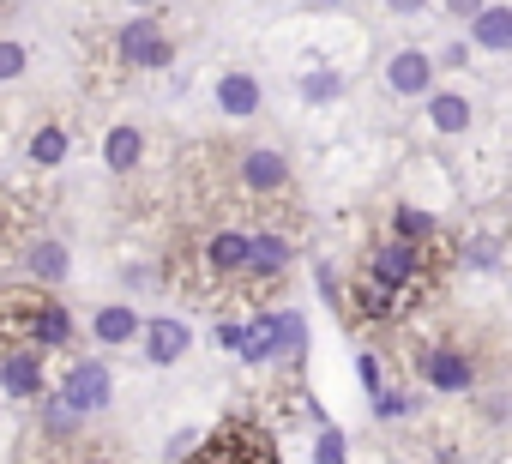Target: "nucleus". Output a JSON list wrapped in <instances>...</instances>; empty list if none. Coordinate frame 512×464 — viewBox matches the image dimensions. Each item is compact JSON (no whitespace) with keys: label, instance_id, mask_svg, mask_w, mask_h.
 I'll return each mask as SVG.
<instances>
[{"label":"nucleus","instance_id":"obj_26","mask_svg":"<svg viewBox=\"0 0 512 464\" xmlns=\"http://www.w3.org/2000/svg\"><path fill=\"white\" fill-rule=\"evenodd\" d=\"M464 260H470L476 272H494V260H500V248H494V242H470V248H464Z\"/></svg>","mask_w":512,"mask_h":464},{"label":"nucleus","instance_id":"obj_20","mask_svg":"<svg viewBox=\"0 0 512 464\" xmlns=\"http://www.w3.org/2000/svg\"><path fill=\"white\" fill-rule=\"evenodd\" d=\"M470 25H476V43L482 49H512V13L506 7H482Z\"/></svg>","mask_w":512,"mask_h":464},{"label":"nucleus","instance_id":"obj_3","mask_svg":"<svg viewBox=\"0 0 512 464\" xmlns=\"http://www.w3.org/2000/svg\"><path fill=\"white\" fill-rule=\"evenodd\" d=\"M55 296H43L37 284H13V290H0V350H31V332L43 320Z\"/></svg>","mask_w":512,"mask_h":464},{"label":"nucleus","instance_id":"obj_22","mask_svg":"<svg viewBox=\"0 0 512 464\" xmlns=\"http://www.w3.org/2000/svg\"><path fill=\"white\" fill-rule=\"evenodd\" d=\"M61 157H67V133H61V127H43V133L31 139V163H43V169H55Z\"/></svg>","mask_w":512,"mask_h":464},{"label":"nucleus","instance_id":"obj_33","mask_svg":"<svg viewBox=\"0 0 512 464\" xmlns=\"http://www.w3.org/2000/svg\"><path fill=\"white\" fill-rule=\"evenodd\" d=\"M326 7H338V0H326Z\"/></svg>","mask_w":512,"mask_h":464},{"label":"nucleus","instance_id":"obj_2","mask_svg":"<svg viewBox=\"0 0 512 464\" xmlns=\"http://www.w3.org/2000/svg\"><path fill=\"white\" fill-rule=\"evenodd\" d=\"M434 272V254L428 248H410V242H380L368 254V284H380L392 302H410Z\"/></svg>","mask_w":512,"mask_h":464},{"label":"nucleus","instance_id":"obj_32","mask_svg":"<svg viewBox=\"0 0 512 464\" xmlns=\"http://www.w3.org/2000/svg\"><path fill=\"white\" fill-rule=\"evenodd\" d=\"M85 464H109V458H85Z\"/></svg>","mask_w":512,"mask_h":464},{"label":"nucleus","instance_id":"obj_25","mask_svg":"<svg viewBox=\"0 0 512 464\" xmlns=\"http://www.w3.org/2000/svg\"><path fill=\"white\" fill-rule=\"evenodd\" d=\"M410 410V398L404 392H374V416H386V422H398Z\"/></svg>","mask_w":512,"mask_h":464},{"label":"nucleus","instance_id":"obj_6","mask_svg":"<svg viewBox=\"0 0 512 464\" xmlns=\"http://www.w3.org/2000/svg\"><path fill=\"white\" fill-rule=\"evenodd\" d=\"M241 187H247L253 199L290 193V163H284V151H272V145H253V151L241 157Z\"/></svg>","mask_w":512,"mask_h":464},{"label":"nucleus","instance_id":"obj_28","mask_svg":"<svg viewBox=\"0 0 512 464\" xmlns=\"http://www.w3.org/2000/svg\"><path fill=\"white\" fill-rule=\"evenodd\" d=\"M302 97H338V79L332 73H314V79H302Z\"/></svg>","mask_w":512,"mask_h":464},{"label":"nucleus","instance_id":"obj_8","mask_svg":"<svg viewBox=\"0 0 512 464\" xmlns=\"http://www.w3.org/2000/svg\"><path fill=\"white\" fill-rule=\"evenodd\" d=\"M187 344H193V332H187V320H175V314H163V320H151V326H145V356H151L157 368L181 362V356H187Z\"/></svg>","mask_w":512,"mask_h":464},{"label":"nucleus","instance_id":"obj_13","mask_svg":"<svg viewBox=\"0 0 512 464\" xmlns=\"http://www.w3.org/2000/svg\"><path fill=\"white\" fill-rule=\"evenodd\" d=\"M205 266L217 278H241V266H247V236H241V229H223V236L205 242Z\"/></svg>","mask_w":512,"mask_h":464},{"label":"nucleus","instance_id":"obj_18","mask_svg":"<svg viewBox=\"0 0 512 464\" xmlns=\"http://www.w3.org/2000/svg\"><path fill=\"white\" fill-rule=\"evenodd\" d=\"M91 332H97V344H127V338H139V314L133 308H97Z\"/></svg>","mask_w":512,"mask_h":464},{"label":"nucleus","instance_id":"obj_5","mask_svg":"<svg viewBox=\"0 0 512 464\" xmlns=\"http://www.w3.org/2000/svg\"><path fill=\"white\" fill-rule=\"evenodd\" d=\"M121 61H127V67L157 73V67H169V61H175V43L163 37V25H157V19H133V25L121 31Z\"/></svg>","mask_w":512,"mask_h":464},{"label":"nucleus","instance_id":"obj_30","mask_svg":"<svg viewBox=\"0 0 512 464\" xmlns=\"http://www.w3.org/2000/svg\"><path fill=\"white\" fill-rule=\"evenodd\" d=\"M446 7H452L458 19H476V13H482V0H446Z\"/></svg>","mask_w":512,"mask_h":464},{"label":"nucleus","instance_id":"obj_4","mask_svg":"<svg viewBox=\"0 0 512 464\" xmlns=\"http://www.w3.org/2000/svg\"><path fill=\"white\" fill-rule=\"evenodd\" d=\"M61 398H67L79 416H97V410H109V398H115V380H109V368H103L97 356H79V362H67Z\"/></svg>","mask_w":512,"mask_h":464},{"label":"nucleus","instance_id":"obj_16","mask_svg":"<svg viewBox=\"0 0 512 464\" xmlns=\"http://www.w3.org/2000/svg\"><path fill=\"white\" fill-rule=\"evenodd\" d=\"M139 151H145V139H139V127H115V133L103 139V163H109L115 175H127V169H139Z\"/></svg>","mask_w":512,"mask_h":464},{"label":"nucleus","instance_id":"obj_10","mask_svg":"<svg viewBox=\"0 0 512 464\" xmlns=\"http://www.w3.org/2000/svg\"><path fill=\"white\" fill-rule=\"evenodd\" d=\"M386 79H392V91H398V97H422V91L434 85V61H428L422 49H398V55H392V67H386Z\"/></svg>","mask_w":512,"mask_h":464},{"label":"nucleus","instance_id":"obj_27","mask_svg":"<svg viewBox=\"0 0 512 464\" xmlns=\"http://www.w3.org/2000/svg\"><path fill=\"white\" fill-rule=\"evenodd\" d=\"M241 338H247L241 320H217V350H241Z\"/></svg>","mask_w":512,"mask_h":464},{"label":"nucleus","instance_id":"obj_31","mask_svg":"<svg viewBox=\"0 0 512 464\" xmlns=\"http://www.w3.org/2000/svg\"><path fill=\"white\" fill-rule=\"evenodd\" d=\"M386 7H392V13H422L428 0H386Z\"/></svg>","mask_w":512,"mask_h":464},{"label":"nucleus","instance_id":"obj_15","mask_svg":"<svg viewBox=\"0 0 512 464\" xmlns=\"http://www.w3.org/2000/svg\"><path fill=\"white\" fill-rule=\"evenodd\" d=\"M25 266H31V278H37V284H61V278H67V248L43 236V242H31V248H25Z\"/></svg>","mask_w":512,"mask_h":464},{"label":"nucleus","instance_id":"obj_7","mask_svg":"<svg viewBox=\"0 0 512 464\" xmlns=\"http://www.w3.org/2000/svg\"><path fill=\"white\" fill-rule=\"evenodd\" d=\"M422 380H428L434 392H470L476 368H470L464 350H428V356H422Z\"/></svg>","mask_w":512,"mask_h":464},{"label":"nucleus","instance_id":"obj_14","mask_svg":"<svg viewBox=\"0 0 512 464\" xmlns=\"http://www.w3.org/2000/svg\"><path fill=\"white\" fill-rule=\"evenodd\" d=\"M428 121H434L440 133H464V127L476 121V109H470V97H458V91H434V97H428Z\"/></svg>","mask_w":512,"mask_h":464},{"label":"nucleus","instance_id":"obj_23","mask_svg":"<svg viewBox=\"0 0 512 464\" xmlns=\"http://www.w3.org/2000/svg\"><path fill=\"white\" fill-rule=\"evenodd\" d=\"M31 67V49L25 43H7V37H0V85H7V79H19Z\"/></svg>","mask_w":512,"mask_h":464},{"label":"nucleus","instance_id":"obj_9","mask_svg":"<svg viewBox=\"0 0 512 464\" xmlns=\"http://www.w3.org/2000/svg\"><path fill=\"white\" fill-rule=\"evenodd\" d=\"M0 386L13 398H37L43 392V362L37 350H0Z\"/></svg>","mask_w":512,"mask_h":464},{"label":"nucleus","instance_id":"obj_17","mask_svg":"<svg viewBox=\"0 0 512 464\" xmlns=\"http://www.w3.org/2000/svg\"><path fill=\"white\" fill-rule=\"evenodd\" d=\"M67 338H73V314H67L61 302H49V308H43V320H37V332H31V350L43 356V350H61Z\"/></svg>","mask_w":512,"mask_h":464},{"label":"nucleus","instance_id":"obj_24","mask_svg":"<svg viewBox=\"0 0 512 464\" xmlns=\"http://www.w3.org/2000/svg\"><path fill=\"white\" fill-rule=\"evenodd\" d=\"M314 464H344V434L332 422H320V446H314Z\"/></svg>","mask_w":512,"mask_h":464},{"label":"nucleus","instance_id":"obj_11","mask_svg":"<svg viewBox=\"0 0 512 464\" xmlns=\"http://www.w3.org/2000/svg\"><path fill=\"white\" fill-rule=\"evenodd\" d=\"M284 266H290V242H284V236H272V229L247 236V266H241V272H253V278H278Z\"/></svg>","mask_w":512,"mask_h":464},{"label":"nucleus","instance_id":"obj_1","mask_svg":"<svg viewBox=\"0 0 512 464\" xmlns=\"http://www.w3.org/2000/svg\"><path fill=\"white\" fill-rule=\"evenodd\" d=\"M187 464H278V434L253 416H229L223 428H211Z\"/></svg>","mask_w":512,"mask_h":464},{"label":"nucleus","instance_id":"obj_19","mask_svg":"<svg viewBox=\"0 0 512 464\" xmlns=\"http://www.w3.org/2000/svg\"><path fill=\"white\" fill-rule=\"evenodd\" d=\"M392 229H398L392 242H410V248H428V242H434V217L416 211V205H398V211H392Z\"/></svg>","mask_w":512,"mask_h":464},{"label":"nucleus","instance_id":"obj_21","mask_svg":"<svg viewBox=\"0 0 512 464\" xmlns=\"http://www.w3.org/2000/svg\"><path fill=\"white\" fill-rule=\"evenodd\" d=\"M79 422H85V416H79V410H73L67 398H49V404H43V428H49L55 440H67V434H79Z\"/></svg>","mask_w":512,"mask_h":464},{"label":"nucleus","instance_id":"obj_29","mask_svg":"<svg viewBox=\"0 0 512 464\" xmlns=\"http://www.w3.org/2000/svg\"><path fill=\"white\" fill-rule=\"evenodd\" d=\"M356 374H362V386H368V392H380V362H374V356H362V368H356Z\"/></svg>","mask_w":512,"mask_h":464},{"label":"nucleus","instance_id":"obj_12","mask_svg":"<svg viewBox=\"0 0 512 464\" xmlns=\"http://www.w3.org/2000/svg\"><path fill=\"white\" fill-rule=\"evenodd\" d=\"M217 109H223L229 121H247L253 109H260V85H253L247 73H223V79H217Z\"/></svg>","mask_w":512,"mask_h":464}]
</instances>
